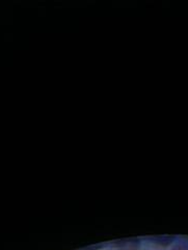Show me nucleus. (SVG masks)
Segmentation results:
<instances>
[{
  "label": "nucleus",
  "mask_w": 188,
  "mask_h": 250,
  "mask_svg": "<svg viewBox=\"0 0 188 250\" xmlns=\"http://www.w3.org/2000/svg\"><path fill=\"white\" fill-rule=\"evenodd\" d=\"M116 250H139L140 242L138 239L130 238L117 241L115 243Z\"/></svg>",
  "instance_id": "f257e3e1"
},
{
  "label": "nucleus",
  "mask_w": 188,
  "mask_h": 250,
  "mask_svg": "<svg viewBox=\"0 0 188 250\" xmlns=\"http://www.w3.org/2000/svg\"><path fill=\"white\" fill-rule=\"evenodd\" d=\"M170 250H188V244L178 243V244H175L173 247H171Z\"/></svg>",
  "instance_id": "f03ea898"
}]
</instances>
